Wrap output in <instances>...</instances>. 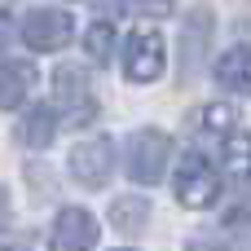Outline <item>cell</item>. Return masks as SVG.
Wrapping results in <instances>:
<instances>
[{
  "label": "cell",
  "instance_id": "6da1fadb",
  "mask_svg": "<svg viewBox=\"0 0 251 251\" xmlns=\"http://www.w3.org/2000/svg\"><path fill=\"white\" fill-rule=\"evenodd\" d=\"M168 159H172V137L159 128H141L128 137V176L137 185H154L168 176Z\"/></svg>",
  "mask_w": 251,
  "mask_h": 251
},
{
  "label": "cell",
  "instance_id": "7a4b0ae2",
  "mask_svg": "<svg viewBox=\"0 0 251 251\" xmlns=\"http://www.w3.org/2000/svg\"><path fill=\"white\" fill-rule=\"evenodd\" d=\"M172 190H176L181 207L199 212V207H212L221 199V176H216V168L203 154H185L181 168H176V176H172Z\"/></svg>",
  "mask_w": 251,
  "mask_h": 251
},
{
  "label": "cell",
  "instance_id": "3957f363",
  "mask_svg": "<svg viewBox=\"0 0 251 251\" xmlns=\"http://www.w3.org/2000/svg\"><path fill=\"white\" fill-rule=\"evenodd\" d=\"M18 35H22L26 49H35V53H53V49L71 44V35H75V18H71L66 9H31V13L22 18Z\"/></svg>",
  "mask_w": 251,
  "mask_h": 251
},
{
  "label": "cell",
  "instance_id": "277c9868",
  "mask_svg": "<svg viewBox=\"0 0 251 251\" xmlns=\"http://www.w3.org/2000/svg\"><path fill=\"white\" fill-rule=\"evenodd\" d=\"M163 35L154 31V26H141V31H132L128 35V49H124V75L132 79V84H150V79H159L163 75Z\"/></svg>",
  "mask_w": 251,
  "mask_h": 251
},
{
  "label": "cell",
  "instance_id": "5b68a950",
  "mask_svg": "<svg viewBox=\"0 0 251 251\" xmlns=\"http://www.w3.org/2000/svg\"><path fill=\"white\" fill-rule=\"evenodd\" d=\"M53 88H57V106H62V119L71 124H88L97 115V101L88 93V75L79 66H57L53 71Z\"/></svg>",
  "mask_w": 251,
  "mask_h": 251
},
{
  "label": "cell",
  "instance_id": "8992f818",
  "mask_svg": "<svg viewBox=\"0 0 251 251\" xmlns=\"http://www.w3.org/2000/svg\"><path fill=\"white\" fill-rule=\"evenodd\" d=\"M110 168H115V146H110V137H88V141H79V146L71 150V176H75L79 185H88V190L106 185V181H110Z\"/></svg>",
  "mask_w": 251,
  "mask_h": 251
},
{
  "label": "cell",
  "instance_id": "52a82bcc",
  "mask_svg": "<svg viewBox=\"0 0 251 251\" xmlns=\"http://www.w3.org/2000/svg\"><path fill=\"white\" fill-rule=\"evenodd\" d=\"M212 26H216V13H212L207 4L190 9V18H185V26H181V84L194 79V71H199L207 44H212Z\"/></svg>",
  "mask_w": 251,
  "mask_h": 251
},
{
  "label": "cell",
  "instance_id": "ba28073f",
  "mask_svg": "<svg viewBox=\"0 0 251 251\" xmlns=\"http://www.w3.org/2000/svg\"><path fill=\"white\" fill-rule=\"evenodd\" d=\"M97 243V221L84 207H62L53 221V251H93Z\"/></svg>",
  "mask_w": 251,
  "mask_h": 251
},
{
  "label": "cell",
  "instance_id": "9c48e42d",
  "mask_svg": "<svg viewBox=\"0 0 251 251\" xmlns=\"http://www.w3.org/2000/svg\"><path fill=\"white\" fill-rule=\"evenodd\" d=\"M31 88H35V66L26 57H4L0 62V110L22 106Z\"/></svg>",
  "mask_w": 251,
  "mask_h": 251
},
{
  "label": "cell",
  "instance_id": "30bf717a",
  "mask_svg": "<svg viewBox=\"0 0 251 251\" xmlns=\"http://www.w3.org/2000/svg\"><path fill=\"white\" fill-rule=\"evenodd\" d=\"M216 79L229 93H251V44H234L225 57H216Z\"/></svg>",
  "mask_w": 251,
  "mask_h": 251
},
{
  "label": "cell",
  "instance_id": "8fae6325",
  "mask_svg": "<svg viewBox=\"0 0 251 251\" xmlns=\"http://www.w3.org/2000/svg\"><path fill=\"white\" fill-rule=\"evenodd\" d=\"M53 137H57V115H53V106H31V110L22 115V124H18V141L31 146V150H44Z\"/></svg>",
  "mask_w": 251,
  "mask_h": 251
},
{
  "label": "cell",
  "instance_id": "7c38bea8",
  "mask_svg": "<svg viewBox=\"0 0 251 251\" xmlns=\"http://www.w3.org/2000/svg\"><path fill=\"white\" fill-rule=\"evenodd\" d=\"M146 221H150V203H146V199L128 194V199H115V203H110V225H115L119 234H141Z\"/></svg>",
  "mask_w": 251,
  "mask_h": 251
},
{
  "label": "cell",
  "instance_id": "4fadbf2b",
  "mask_svg": "<svg viewBox=\"0 0 251 251\" xmlns=\"http://www.w3.org/2000/svg\"><path fill=\"white\" fill-rule=\"evenodd\" d=\"M225 163L234 176H251V132H229L225 137Z\"/></svg>",
  "mask_w": 251,
  "mask_h": 251
},
{
  "label": "cell",
  "instance_id": "5bb4252c",
  "mask_svg": "<svg viewBox=\"0 0 251 251\" xmlns=\"http://www.w3.org/2000/svg\"><path fill=\"white\" fill-rule=\"evenodd\" d=\"M110 49H115V26H110V22H93L88 35H84V53L101 66V62L110 57Z\"/></svg>",
  "mask_w": 251,
  "mask_h": 251
},
{
  "label": "cell",
  "instance_id": "9a60e30c",
  "mask_svg": "<svg viewBox=\"0 0 251 251\" xmlns=\"http://www.w3.org/2000/svg\"><path fill=\"white\" fill-rule=\"evenodd\" d=\"M225 251H251V216L247 212L225 221Z\"/></svg>",
  "mask_w": 251,
  "mask_h": 251
},
{
  "label": "cell",
  "instance_id": "2e32d148",
  "mask_svg": "<svg viewBox=\"0 0 251 251\" xmlns=\"http://www.w3.org/2000/svg\"><path fill=\"white\" fill-rule=\"evenodd\" d=\"M234 128V110L229 106H207L203 110V132H225Z\"/></svg>",
  "mask_w": 251,
  "mask_h": 251
},
{
  "label": "cell",
  "instance_id": "e0dca14e",
  "mask_svg": "<svg viewBox=\"0 0 251 251\" xmlns=\"http://www.w3.org/2000/svg\"><path fill=\"white\" fill-rule=\"evenodd\" d=\"M119 4L132 13H168L172 9V0H119Z\"/></svg>",
  "mask_w": 251,
  "mask_h": 251
},
{
  "label": "cell",
  "instance_id": "ac0fdd59",
  "mask_svg": "<svg viewBox=\"0 0 251 251\" xmlns=\"http://www.w3.org/2000/svg\"><path fill=\"white\" fill-rule=\"evenodd\" d=\"M0 229H9V190L0 185Z\"/></svg>",
  "mask_w": 251,
  "mask_h": 251
},
{
  "label": "cell",
  "instance_id": "d6986e66",
  "mask_svg": "<svg viewBox=\"0 0 251 251\" xmlns=\"http://www.w3.org/2000/svg\"><path fill=\"white\" fill-rule=\"evenodd\" d=\"M4 35H9V18H4V9H0V44H4Z\"/></svg>",
  "mask_w": 251,
  "mask_h": 251
},
{
  "label": "cell",
  "instance_id": "ffe728a7",
  "mask_svg": "<svg viewBox=\"0 0 251 251\" xmlns=\"http://www.w3.org/2000/svg\"><path fill=\"white\" fill-rule=\"evenodd\" d=\"M190 251H221V247H212V243H190Z\"/></svg>",
  "mask_w": 251,
  "mask_h": 251
},
{
  "label": "cell",
  "instance_id": "44dd1931",
  "mask_svg": "<svg viewBox=\"0 0 251 251\" xmlns=\"http://www.w3.org/2000/svg\"><path fill=\"white\" fill-rule=\"evenodd\" d=\"M0 251H9V247H0Z\"/></svg>",
  "mask_w": 251,
  "mask_h": 251
}]
</instances>
